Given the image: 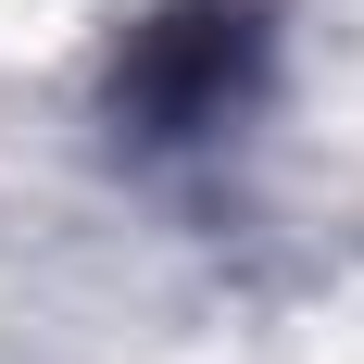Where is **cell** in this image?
Masks as SVG:
<instances>
[{
    "label": "cell",
    "mask_w": 364,
    "mask_h": 364,
    "mask_svg": "<svg viewBox=\"0 0 364 364\" xmlns=\"http://www.w3.org/2000/svg\"><path fill=\"white\" fill-rule=\"evenodd\" d=\"M252 88H264V13L252 0H164L151 26H126V50H113V113H126L151 151L214 139L226 113H252Z\"/></svg>",
    "instance_id": "obj_1"
}]
</instances>
